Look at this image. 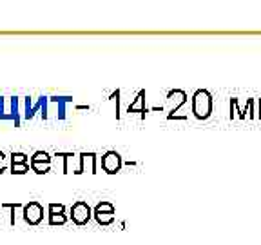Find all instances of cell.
I'll list each match as a JSON object with an SVG mask.
<instances>
[{
	"mask_svg": "<svg viewBox=\"0 0 261 245\" xmlns=\"http://www.w3.org/2000/svg\"><path fill=\"white\" fill-rule=\"evenodd\" d=\"M212 113V96L207 89H198L192 94V114L198 120H207Z\"/></svg>",
	"mask_w": 261,
	"mask_h": 245,
	"instance_id": "6da1fadb",
	"label": "cell"
},
{
	"mask_svg": "<svg viewBox=\"0 0 261 245\" xmlns=\"http://www.w3.org/2000/svg\"><path fill=\"white\" fill-rule=\"evenodd\" d=\"M60 155L64 158V165H62V173L64 175H69L71 171L74 175H82L80 155H74V153H60Z\"/></svg>",
	"mask_w": 261,
	"mask_h": 245,
	"instance_id": "ba28073f",
	"label": "cell"
},
{
	"mask_svg": "<svg viewBox=\"0 0 261 245\" xmlns=\"http://www.w3.org/2000/svg\"><path fill=\"white\" fill-rule=\"evenodd\" d=\"M71 100H73L71 96H53V98H49V102H55L58 106V113H57L58 120L65 118V104L71 102Z\"/></svg>",
	"mask_w": 261,
	"mask_h": 245,
	"instance_id": "8fae6325",
	"label": "cell"
},
{
	"mask_svg": "<svg viewBox=\"0 0 261 245\" xmlns=\"http://www.w3.org/2000/svg\"><path fill=\"white\" fill-rule=\"evenodd\" d=\"M0 220H2V214H0Z\"/></svg>",
	"mask_w": 261,
	"mask_h": 245,
	"instance_id": "ffe728a7",
	"label": "cell"
},
{
	"mask_svg": "<svg viewBox=\"0 0 261 245\" xmlns=\"http://www.w3.org/2000/svg\"><path fill=\"white\" fill-rule=\"evenodd\" d=\"M67 222L65 214H57V216H49V224L51 225H64Z\"/></svg>",
	"mask_w": 261,
	"mask_h": 245,
	"instance_id": "ac0fdd59",
	"label": "cell"
},
{
	"mask_svg": "<svg viewBox=\"0 0 261 245\" xmlns=\"http://www.w3.org/2000/svg\"><path fill=\"white\" fill-rule=\"evenodd\" d=\"M6 169H8V165H6V155L2 151H0V175H2V173H4Z\"/></svg>",
	"mask_w": 261,
	"mask_h": 245,
	"instance_id": "d6986e66",
	"label": "cell"
},
{
	"mask_svg": "<svg viewBox=\"0 0 261 245\" xmlns=\"http://www.w3.org/2000/svg\"><path fill=\"white\" fill-rule=\"evenodd\" d=\"M40 162H51V156L47 151H37L29 158V163H40Z\"/></svg>",
	"mask_w": 261,
	"mask_h": 245,
	"instance_id": "4fadbf2b",
	"label": "cell"
},
{
	"mask_svg": "<svg viewBox=\"0 0 261 245\" xmlns=\"http://www.w3.org/2000/svg\"><path fill=\"white\" fill-rule=\"evenodd\" d=\"M123 162L120 153L116 151H107L106 155L102 156V169L107 173V175H116V173L122 169Z\"/></svg>",
	"mask_w": 261,
	"mask_h": 245,
	"instance_id": "8992f818",
	"label": "cell"
},
{
	"mask_svg": "<svg viewBox=\"0 0 261 245\" xmlns=\"http://www.w3.org/2000/svg\"><path fill=\"white\" fill-rule=\"evenodd\" d=\"M93 216V211H91L89 204L87 202H74L73 207H71V220L76 225H86L87 222Z\"/></svg>",
	"mask_w": 261,
	"mask_h": 245,
	"instance_id": "277c9868",
	"label": "cell"
},
{
	"mask_svg": "<svg viewBox=\"0 0 261 245\" xmlns=\"http://www.w3.org/2000/svg\"><path fill=\"white\" fill-rule=\"evenodd\" d=\"M127 113H142V118H145V91H138V94H136L135 102L130 104L129 107H127Z\"/></svg>",
	"mask_w": 261,
	"mask_h": 245,
	"instance_id": "30bf717a",
	"label": "cell"
},
{
	"mask_svg": "<svg viewBox=\"0 0 261 245\" xmlns=\"http://www.w3.org/2000/svg\"><path fill=\"white\" fill-rule=\"evenodd\" d=\"M11 163H28V155L25 153H11Z\"/></svg>",
	"mask_w": 261,
	"mask_h": 245,
	"instance_id": "e0dca14e",
	"label": "cell"
},
{
	"mask_svg": "<svg viewBox=\"0 0 261 245\" xmlns=\"http://www.w3.org/2000/svg\"><path fill=\"white\" fill-rule=\"evenodd\" d=\"M31 165L28 163H11V175H25Z\"/></svg>",
	"mask_w": 261,
	"mask_h": 245,
	"instance_id": "9a60e30c",
	"label": "cell"
},
{
	"mask_svg": "<svg viewBox=\"0 0 261 245\" xmlns=\"http://www.w3.org/2000/svg\"><path fill=\"white\" fill-rule=\"evenodd\" d=\"M0 211H2V207H0Z\"/></svg>",
	"mask_w": 261,
	"mask_h": 245,
	"instance_id": "44dd1931",
	"label": "cell"
},
{
	"mask_svg": "<svg viewBox=\"0 0 261 245\" xmlns=\"http://www.w3.org/2000/svg\"><path fill=\"white\" fill-rule=\"evenodd\" d=\"M31 171H35L37 175H45L51 171V162H40V163H29Z\"/></svg>",
	"mask_w": 261,
	"mask_h": 245,
	"instance_id": "7c38bea8",
	"label": "cell"
},
{
	"mask_svg": "<svg viewBox=\"0 0 261 245\" xmlns=\"http://www.w3.org/2000/svg\"><path fill=\"white\" fill-rule=\"evenodd\" d=\"M80 163H82V173L89 171L91 175L96 173V155L94 153H80Z\"/></svg>",
	"mask_w": 261,
	"mask_h": 245,
	"instance_id": "9c48e42d",
	"label": "cell"
},
{
	"mask_svg": "<svg viewBox=\"0 0 261 245\" xmlns=\"http://www.w3.org/2000/svg\"><path fill=\"white\" fill-rule=\"evenodd\" d=\"M24 102H25V113H24L25 120H31L37 111H42V118L47 120V102H49L47 96H40V100H38L37 104H31V100H29V96H28V98H24Z\"/></svg>",
	"mask_w": 261,
	"mask_h": 245,
	"instance_id": "52a82bcc",
	"label": "cell"
},
{
	"mask_svg": "<svg viewBox=\"0 0 261 245\" xmlns=\"http://www.w3.org/2000/svg\"><path fill=\"white\" fill-rule=\"evenodd\" d=\"M57 214H65L64 204H49V216H57Z\"/></svg>",
	"mask_w": 261,
	"mask_h": 245,
	"instance_id": "2e32d148",
	"label": "cell"
},
{
	"mask_svg": "<svg viewBox=\"0 0 261 245\" xmlns=\"http://www.w3.org/2000/svg\"><path fill=\"white\" fill-rule=\"evenodd\" d=\"M93 216L100 225H111L114 222V205L111 202H100L94 207Z\"/></svg>",
	"mask_w": 261,
	"mask_h": 245,
	"instance_id": "3957f363",
	"label": "cell"
},
{
	"mask_svg": "<svg viewBox=\"0 0 261 245\" xmlns=\"http://www.w3.org/2000/svg\"><path fill=\"white\" fill-rule=\"evenodd\" d=\"M0 207L2 209H9V211H11V218H9V224L11 225H15V211L16 209H24V205L22 204H8V202H6V204H0Z\"/></svg>",
	"mask_w": 261,
	"mask_h": 245,
	"instance_id": "5bb4252c",
	"label": "cell"
},
{
	"mask_svg": "<svg viewBox=\"0 0 261 245\" xmlns=\"http://www.w3.org/2000/svg\"><path fill=\"white\" fill-rule=\"evenodd\" d=\"M0 120H13L15 127H20V113H18V98L0 96Z\"/></svg>",
	"mask_w": 261,
	"mask_h": 245,
	"instance_id": "7a4b0ae2",
	"label": "cell"
},
{
	"mask_svg": "<svg viewBox=\"0 0 261 245\" xmlns=\"http://www.w3.org/2000/svg\"><path fill=\"white\" fill-rule=\"evenodd\" d=\"M22 214H24L25 224L29 225H38L42 220H44V207H42L38 202H29V204L24 205L22 209Z\"/></svg>",
	"mask_w": 261,
	"mask_h": 245,
	"instance_id": "5b68a950",
	"label": "cell"
}]
</instances>
